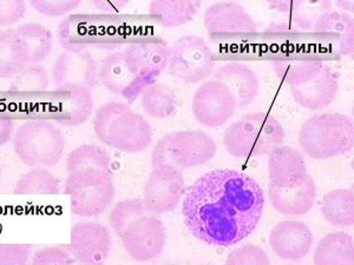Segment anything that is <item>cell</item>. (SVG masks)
I'll list each match as a JSON object with an SVG mask.
<instances>
[{
	"instance_id": "2e32d148",
	"label": "cell",
	"mask_w": 354,
	"mask_h": 265,
	"mask_svg": "<svg viewBox=\"0 0 354 265\" xmlns=\"http://www.w3.org/2000/svg\"><path fill=\"white\" fill-rule=\"evenodd\" d=\"M312 244L313 233L302 222H280L270 231V248L285 261L302 259L310 253Z\"/></svg>"
},
{
	"instance_id": "ee69618b",
	"label": "cell",
	"mask_w": 354,
	"mask_h": 265,
	"mask_svg": "<svg viewBox=\"0 0 354 265\" xmlns=\"http://www.w3.org/2000/svg\"><path fill=\"white\" fill-rule=\"evenodd\" d=\"M0 179H1V164H0Z\"/></svg>"
},
{
	"instance_id": "ffe728a7",
	"label": "cell",
	"mask_w": 354,
	"mask_h": 265,
	"mask_svg": "<svg viewBox=\"0 0 354 265\" xmlns=\"http://www.w3.org/2000/svg\"><path fill=\"white\" fill-rule=\"evenodd\" d=\"M313 31L342 56H353L354 21L350 13L330 10L315 23Z\"/></svg>"
},
{
	"instance_id": "f1b7e54d",
	"label": "cell",
	"mask_w": 354,
	"mask_h": 265,
	"mask_svg": "<svg viewBox=\"0 0 354 265\" xmlns=\"http://www.w3.org/2000/svg\"><path fill=\"white\" fill-rule=\"evenodd\" d=\"M142 108L153 118L165 119L176 110V95L168 85L155 81L142 92Z\"/></svg>"
},
{
	"instance_id": "8992f818",
	"label": "cell",
	"mask_w": 354,
	"mask_h": 265,
	"mask_svg": "<svg viewBox=\"0 0 354 265\" xmlns=\"http://www.w3.org/2000/svg\"><path fill=\"white\" fill-rule=\"evenodd\" d=\"M216 151V143L203 131H175L162 137L153 146L151 164L153 168L169 166L183 171L212 161Z\"/></svg>"
},
{
	"instance_id": "9c48e42d",
	"label": "cell",
	"mask_w": 354,
	"mask_h": 265,
	"mask_svg": "<svg viewBox=\"0 0 354 265\" xmlns=\"http://www.w3.org/2000/svg\"><path fill=\"white\" fill-rule=\"evenodd\" d=\"M168 70L171 76L187 84L205 81L215 70L212 48L201 37H181L170 48Z\"/></svg>"
},
{
	"instance_id": "f35d334b",
	"label": "cell",
	"mask_w": 354,
	"mask_h": 265,
	"mask_svg": "<svg viewBox=\"0 0 354 265\" xmlns=\"http://www.w3.org/2000/svg\"><path fill=\"white\" fill-rule=\"evenodd\" d=\"M31 246L25 244H0V265H23L30 261Z\"/></svg>"
},
{
	"instance_id": "ac0fdd59",
	"label": "cell",
	"mask_w": 354,
	"mask_h": 265,
	"mask_svg": "<svg viewBox=\"0 0 354 265\" xmlns=\"http://www.w3.org/2000/svg\"><path fill=\"white\" fill-rule=\"evenodd\" d=\"M203 23L209 35L257 32V23L250 13L235 1H220L205 10Z\"/></svg>"
},
{
	"instance_id": "30bf717a",
	"label": "cell",
	"mask_w": 354,
	"mask_h": 265,
	"mask_svg": "<svg viewBox=\"0 0 354 265\" xmlns=\"http://www.w3.org/2000/svg\"><path fill=\"white\" fill-rule=\"evenodd\" d=\"M194 117L207 128L225 125L238 110V103L230 88L213 79L203 83L195 91L192 103Z\"/></svg>"
},
{
	"instance_id": "7a4b0ae2",
	"label": "cell",
	"mask_w": 354,
	"mask_h": 265,
	"mask_svg": "<svg viewBox=\"0 0 354 265\" xmlns=\"http://www.w3.org/2000/svg\"><path fill=\"white\" fill-rule=\"evenodd\" d=\"M109 222L133 259L149 262L161 256L167 242L165 224L143 199L118 202L110 213Z\"/></svg>"
},
{
	"instance_id": "7bdbcfd3",
	"label": "cell",
	"mask_w": 354,
	"mask_h": 265,
	"mask_svg": "<svg viewBox=\"0 0 354 265\" xmlns=\"http://www.w3.org/2000/svg\"><path fill=\"white\" fill-rule=\"evenodd\" d=\"M333 1L342 12L353 13L354 0H333Z\"/></svg>"
},
{
	"instance_id": "f546056e",
	"label": "cell",
	"mask_w": 354,
	"mask_h": 265,
	"mask_svg": "<svg viewBox=\"0 0 354 265\" xmlns=\"http://www.w3.org/2000/svg\"><path fill=\"white\" fill-rule=\"evenodd\" d=\"M91 169L111 173V158L104 148L95 144H82L68 153L66 158L68 173Z\"/></svg>"
},
{
	"instance_id": "7402d4cb",
	"label": "cell",
	"mask_w": 354,
	"mask_h": 265,
	"mask_svg": "<svg viewBox=\"0 0 354 265\" xmlns=\"http://www.w3.org/2000/svg\"><path fill=\"white\" fill-rule=\"evenodd\" d=\"M267 156L270 184L288 186L308 175L305 158L298 150L281 144L270 150Z\"/></svg>"
},
{
	"instance_id": "cb8c5ba5",
	"label": "cell",
	"mask_w": 354,
	"mask_h": 265,
	"mask_svg": "<svg viewBox=\"0 0 354 265\" xmlns=\"http://www.w3.org/2000/svg\"><path fill=\"white\" fill-rule=\"evenodd\" d=\"M318 265H352L354 263L353 237L346 233H332L322 237L314 251Z\"/></svg>"
},
{
	"instance_id": "484cf974",
	"label": "cell",
	"mask_w": 354,
	"mask_h": 265,
	"mask_svg": "<svg viewBox=\"0 0 354 265\" xmlns=\"http://www.w3.org/2000/svg\"><path fill=\"white\" fill-rule=\"evenodd\" d=\"M28 64V52L15 28L0 31V79H10Z\"/></svg>"
},
{
	"instance_id": "9a60e30c",
	"label": "cell",
	"mask_w": 354,
	"mask_h": 265,
	"mask_svg": "<svg viewBox=\"0 0 354 265\" xmlns=\"http://www.w3.org/2000/svg\"><path fill=\"white\" fill-rule=\"evenodd\" d=\"M100 83L110 92L123 97L133 104L141 96L148 83L136 76L125 61L123 51L110 55L100 66Z\"/></svg>"
},
{
	"instance_id": "83f0119b",
	"label": "cell",
	"mask_w": 354,
	"mask_h": 265,
	"mask_svg": "<svg viewBox=\"0 0 354 265\" xmlns=\"http://www.w3.org/2000/svg\"><path fill=\"white\" fill-rule=\"evenodd\" d=\"M15 30L26 48L28 64H39L50 56L53 36L48 28L38 23H26Z\"/></svg>"
},
{
	"instance_id": "277c9868",
	"label": "cell",
	"mask_w": 354,
	"mask_h": 265,
	"mask_svg": "<svg viewBox=\"0 0 354 265\" xmlns=\"http://www.w3.org/2000/svg\"><path fill=\"white\" fill-rule=\"evenodd\" d=\"M298 141L302 153L317 161L342 156L353 149V121L344 113L314 115L301 125Z\"/></svg>"
},
{
	"instance_id": "603a6c76",
	"label": "cell",
	"mask_w": 354,
	"mask_h": 265,
	"mask_svg": "<svg viewBox=\"0 0 354 265\" xmlns=\"http://www.w3.org/2000/svg\"><path fill=\"white\" fill-rule=\"evenodd\" d=\"M274 72L290 86L301 85L313 79L325 66L320 58L313 56H283L272 61Z\"/></svg>"
},
{
	"instance_id": "5b68a950",
	"label": "cell",
	"mask_w": 354,
	"mask_h": 265,
	"mask_svg": "<svg viewBox=\"0 0 354 265\" xmlns=\"http://www.w3.org/2000/svg\"><path fill=\"white\" fill-rule=\"evenodd\" d=\"M285 130L270 113L253 112L242 116L223 135L227 153L235 158L267 156L285 141Z\"/></svg>"
},
{
	"instance_id": "b9f144b4",
	"label": "cell",
	"mask_w": 354,
	"mask_h": 265,
	"mask_svg": "<svg viewBox=\"0 0 354 265\" xmlns=\"http://www.w3.org/2000/svg\"><path fill=\"white\" fill-rule=\"evenodd\" d=\"M300 0H267L270 8L281 13H290Z\"/></svg>"
},
{
	"instance_id": "44dd1931",
	"label": "cell",
	"mask_w": 354,
	"mask_h": 265,
	"mask_svg": "<svg viewBox=\"0 0 354 265\" xmlns=\"http://www.w3.org/2000/svg\"><path fill=\"white\" fill-rule=\"evenodd\" d=\"M214 79L221 81L238 103V109L247 108L258 97L260 81L258 75L252 68L242 63H227L214 73Z\"/></svg>"
},
{
	"instance_id": "52a82bcc",
	"label": "cell",
	"mask_w": 354,
	"mask_h": 265,
	"mask_svg": "<svg viewBox=\"0 0 354 265\" xmlns=\"http://www.w3.org/2000/svg\"><path fill=\"white\" fill-rule=\"evenodd\" d=\"M65 137L56 125L46 121H30L13 135V150L28 168H53L64 155Z\"/></svg>"
},
{
	"instance_id": "8d00e7d4",
	"label": "cell",
	"mask_w": 354,
	"mask_h": 265,
	"mask_svg": "<svg viewBox=\"0 0 354 265\" xmlns=\"http://www.w3.org/2000/svg\"><path fill=\"white\" fill-rule=\"evenodd\" d=\"M32 264H73L75 263L70 245L50 246L37 251L33 255Z\"/></svg>"
},
{
	"instance_id": "836d02e7",
	"label": "cell",
	"mask_w": 354,
	"mask_h": 265,
	"mask_svg": "<svg viewBox=\"0 0 354 265\" xmlns=\"http://www.w3.org/2000/svg\"><path fill=\"white\" fill-rule=\"evenodd\" d=\"M330 10V0H300L290 12L292 21L302 31H313L315 23Z\"/></svg>"
},
{
	"instance_id": "d590c367",
	"label": "cell",
	"mask_w": 354,
	"mask_h": 265,
	"mask_svg": "<svg viewBox=\"0 0 354 265\" xmlns=\"http://www.w3.org/2000/svg\"><path fill=\"white\" fill-rule=\"evenodd\" d=\"M227 264H270L265 250L258 245L247 244L233 250L225 259Z\"/></svg>"
},
{
	"instance_id": "8fae6325",
	"label": "cell",
	"mask_w": 354,
	"mask_h": 265,
	"mask_svg": "<svg viewBox=\"0 0 354 265\" xmlns=\"http://www.w3.org/2000/svg\"><path fill=\"white\" fill-rule=\"evenodd\" d=\"M185 191V177L181 170L169 166L153 168L145 185V201L156 215L170 213L180 205Z\"/></svg>"
},
{
	"instance_id": "d6a6232c",
	"label": "cell",
	"mask_w": 354,
	"mask_h": 265,
	"mask_svg": "<svg viewBox=\"0 0 354 265\" xmlns=\"http://www.w3.org/2000/svg\"><path fill=\"white\" fill-rule=\"evenodd\" d=\"M50 84L48 73L39 64H28L13 77L10 91L19 93L43 92Z\"/></svg>"
},
{
	"instance_id": "4dcf8cb0",
	"label": "cell",
	"mask_w": 354,
	"mask_h": 265,
	"mask_svg": "<svg viewBox=\"0 0 354 265\" xmlns=\"http://www.w3.org/2000/svg\"><path fill=\"white\" fill-rule=\"evenodd\" d=\"M61 193V181L45 168H33L17 181L15 195L55 196Z\"/></svg>"
},
{
	"instance_id": "4316f807",
	"label": "cell",
	"mask_w": 354,
	"mask_h": 265,
	"mask_svg": "<svg viewBox=\"0 0 354 265\" xmlns=\"http://www.w3.org/2000/svg\"><path fill=\"white\" fill-rule=\"evenodd\" d=\"M322 213L333 226H353V190L334 189L327 193L322 198Z\"/></svg>"
},
{
	"instance_id": "d4e9b609",
	"label": "cell",
	"mask_w": 354,
	"mask_h": 265,
	"mask_svg": "<svg viewBox=\"0 0 354 265\" xmlns=\"http://www.w3.org/2000/svg\"><path fill=\"white\" fill-rule=\"evenodd\" d=\"M202 0H153L149 13L163 28H176L193 21Z\"/></svg>"
},
{
	"instance_id": "1f68e13d",
	"label": "cell",
	"mask_w": 354,
	"mask_h": 265,
	"mask_svg": "<svg viewBox=\"0 0 354 265\" xmlns=\"http://www.w3.org/2000/svg\"><path fill=\"white\" fill-rule=\"evenodd\" d=\"M68 93V117L61 121V124L68 128L80 126L88 121L93 111V97L91 91L84 88H71L63 90Z\"/></svg>"
},
{
	"instance_id": "ab89813d",
	"label": "cell",
	"mask_w": 354,
	"mask_h": 265,
	"mask_svg": "<svg viewBox=\"0 0 354 265\" xmlns=\"http://www.w3.org/2000/svg\"><path fill=\"white\" fill-rule=\"evenodd\" d=\"M100 11L104 13H117L129 4L130 0H91Z\"/></svg>"
},
{
	"instance_id": "e0dca14e",
	"label": "cell",
	"mask_w": 354,
	"mask_h": 265,
	"mask_svg": "<svg viewBox=\"0 0 354 265\" xmlns=\"http://www.w3.org/2000/svg\"><path fill=\"white\" fill-rule=\"evenodd\" d=\"M268 197L274 209L286 216H302L310 213L317 198V185L310 173L301 181L288 186L268 185Z\"/></svg>"
},
{
	"instance_id": "6da1fadb",
	"label": "cell",
	"mask_w": 354,
	"mask_h": 265,
	"mask_svg": "<svg viewBox=\"0 0 354 265\" xmlns=\"http://www.w3.org/2000/svg\"><path fill=\"white\" fill-rule=\"evenodd\" d=\"M265 209L258 181L234 170H213L185 195L182 213L195 238L213 246H230L257 229Z\"/></svg>"
},
{
	"instance_id": "ba28073f",
	"label": "cell",
	"mask_w": 354,
	"mask_h": 265,
	"mask_svg": "<svg viewBox=\"0 0 354 265\" xmlns=\"http://www.w3.org/2000/svg\"><path fill=\"white\" fill-rule=\"evenodd\" d=\"M64 193L70 196V209L73 216H100L109 209L115 197L113 173L91 169L68 173Z\"/></svg>"
},
{
	"instance_id": "60d3db41",
	"label": "cell",
	"mask_w": 354,
	"mask_h": 265,
	"mask_svg": "<svg viewBox=\"0 0 354 265\" xmlns=\"http://www.w3.org/2000/svg\"><path fill=\"white\" fill-rule=\"evenodd\" d=\"M15 135V124L10 118H0V146L8 144Z\"/></svg>"
},
{
	"instance_id": "4fadbf2b",
	"label": "cell",
	"mask_w": 354,
	"mask_h": 265,
	"mask_svg": "<svg viewBox=\"0 0 354 265\" xmlns=\"http://www.w3.org/2000/svg\"><path fill=\"white\" fill-rule=\"evenodd\" d=\"M68 245L78 263L102 264L109 257L111 235L101 223L77 222L71 228Z\"/></svg>"
},
{
	"instance_id": "3957f363",
	"label": "cell",
	"mask_w": 354,
	"mask_h": 265,
	"mask_svg": "<svg viewBox=\"0 0 354 265\" xmlns=\"http://www.w3.org/2000/svg\"><path fill=\"white\" fill-rule=\"evenodd\" d=\"M93 131L103 144L121 153H142L153 141L149 121L129 104L118 101H110L97 110Z\"/></svg>"
},
{
	"instance_id": "e575fe53",
	"label": "cell",
	"mask_w": 354,
	"mask_h": 265,
	"mask_svg": "<svg viewBox=\"0 0 354 265\" xmlns=\"http://www.w3.org/2000/svg\"><path fill=\"white\" fill-rule=\"evenodd\" d=\"M36 12L50 18H59L75 11L82 0H28Z\"/></svg>"
},
{
	"instance_id": "74e56055",
	"label": "cell",
	"mask_w": 354,
	"mask_h": 265,
	"mask_svg": "<svg viewBox=\"0 0 354 265\" xmlns=\"http://www.w3.org/2000/svg\"><path fill=\"white\" fill-rule=\"evenodd\" d=\"M26 0H0V28H11L25 16Z\"/></svg>"
},
{
	"instance_id": "7c38bea8",
	"label": "cell",
	"mask_w": 354,
	"mask_h": 265,
	"mask_svg": "<svg viewBox=\"0 0 354 265\" xmlns=\"http://www.w3.org/2000/svg\"><path fill=\"white\" fill-rule=\"evenodd\" d=\"M53 78L57 91L71 88H84L93 91L100 84V65L88 51H64L55 61Z\"/></svg>"
},
{
	"instance_id": "d6986e66",
	"label": "cell",
	"mask_w": 354,
	"mask_h": 265,
	"mask_svg": "<svg viewBox=\"0 0 354 265\" xmlns=\"http://www.w3.org/2000/svg\"><path fill=\"white\" fill-rule=\"evenodd\" d=\"M290 95L297 104L310 111H320L333 103L339 90L338 78L327 66L301 85L290 86Z\"/></svg>"
},
{
	"instance_id": "5bb4252c",
	"label": "cell",
	"mask_w": 354,
	"mask_h": 265,
	"mask_svg": "<svg viewBox=\"0 0 354 265\" xmlns=\"http://www.w3.org/2000/svg\"><path fill=\"white\" fill-rule=\"evenodd\" d=\"M123 55L130 70L150 85L168 68L170 48L163 41H142L130 44Z\"/></svg>"
}]
</instances>
